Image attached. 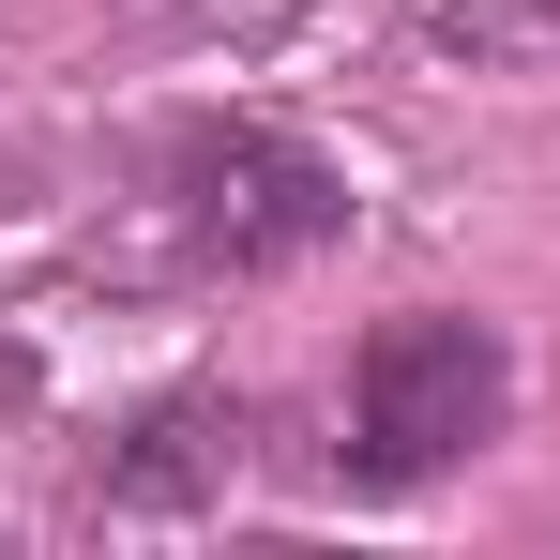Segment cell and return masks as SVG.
<instances>
[{"instance_id":"obj_1","label":"cell","mask_w":560,"mask_h":560,"mask_svg":"<svg viewBox=\"0 0 560 560\" xmlns=\"http://www.w3.org/2000/svg\"><path fill=\"white\" fill-rule=\"evenodd\" d=\"M121 212L152 228L167 288H273V273L349 243V167L318 137L258 121V106H183V121L137 137V197Z\"/></svg>"},{"instance_id":"obj_3","label":"cell","mask_w":560,"mask_h":560,"mask_svg":"<svg viewBox=\"0 0 560 560\" xmlns=\"http://www.w3.org/2000/svg\"><path fill=\"white\" fill-rule=\"evenodd\" d=\"M258 469V394L243 378H167L77 455L92 515H228V485Z\"/></svg>"},{"instance_id":"obj_2","label":"cell","mask_w":560,"mask_h":560,"mask_svg":"<svg viewBox=\"0 0 560 560\" xmlns=\"http://www.w3.org/2000/svg\"><path fill=\"white\" fill-rule=\"evenodd\" d=\"M515 424V349H500V318H469V303H394L364 318V349L334 378V485L349 500H424L440 469H469L485 440Z\"/></svg>"},{"instance_id":"obj_4","label":"cell","mask_w":560,"mask_h":560,"mask_svg":"<svg viewBox=\"0 0 560 560\" xmlns=\"http://www.w3.org/2000/svg\"><path fill=\"white\" fill-rule=\"evenodd\" d=\"M15 409H46V349H31V334L0 318V424H15Z\"/></svg>"}]
</instances>
